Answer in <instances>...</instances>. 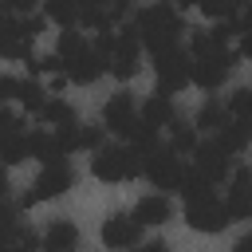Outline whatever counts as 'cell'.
Here are the masks:
<instances>
[{
    "label": "cell",
    "mask_w": 252,
    "mask_h": 252,
    "mask_svg": "<svg viewBox=\"0 0 252 252\" xmlns=\"http://www.w3.org/2000/svg\"><path fill=\"white\" fill-rule=\"evenodd\" d=\"M55 55L63 59V75H67V83L87 87V83H94L98 75H110V67H106V51H102L98 43H87L83 32H75V28H67V32L59 35Z\"/></svg>",
    "instance_id": "cell-1"
},
{
    "label": "cell",
    "mask_w": 252,
    "mask_h": 252,
    "mask_svg": "<svg viewBox=\"0 0 252 252\" xmlns=\"http://www.w3.org/2000/svg\"><path fill=\"white\" fill-rule=\"evenodd\" d=\"M189 55H193V83L201 91H217L232 75V63H236V55L213 32H193L189 35Z\"/></svg>",
    "instance_id": "cell-2"
},
{
    "label": "cell",
    "mask_w": 252,
    "mask_h": 252,
    "mask_svg": "<svg viewBox=\"0 0 252 252\" xmlns=\"http://www.w3.org/2000/svg\"><path fill=\"white\" fill-rule=\"evenodd\" d=\"M134 32H138L142 47H150V51L158 55V51L177 47V39L185 35V20L177 16L173 4L161 0V4H150V8H142V12L134 16Z\"/></svg>",
    "instance_id": "cell-3"
},
{
    "label": "cell",
    "mask_w": 252,
    "mask_h": 252,
    "mask_svg": "<svg viewBox=\"0 0 252 252\" xmlns=\"http://www.w3.org/2000/svg\"><path fill=\"white\" fill-rule=\"evenodd\" d=\"M94 43L106 51V67H110L114 79L130 83V79L138 75V63H142V39H138L134 28H126V32H102V35H94Z\"/></svg>",
    "instance_id": "cell-4"
},
{
    "label": "cell",
    "mask_w": 252,
    "mask_h": 252,
    "mask_svg": "<svg viewBox=\"0 0 252 252\" xmlns=\"http://www.w3.org/2000/svg\"><path fill=\"white\" fill-rule=\"evenodd\" d=\"M91 173H94V181L122 185V181H130V177L142 173V150L130 146V142H122V146H102V150H94V158H91Z\"/></svg>",
    "instance_id": "cell-5"
},
{
    "label": "cell",
    "mask_w": 252,
    "mask_h": 252,
    "mask_svg": "<svg viewBox=\"0 0 252 252\" xmlns=\"http://www.w3.org/2000/svg\"><path fill=\"white\" fill-rule=\"evenodd\" d=\"M142 177L158 189V193H177L181 181H185V165H181V154H173L165 142L142 150Z\"/></svg>",
    "instance_id": "cell-6"
},
{
    "label": "cell",
    "mask_w": 252,
    "mask_h": 252,
    "mask_svg": "<svg viewBox=\"0 0 252 252\" xmlns=\"http://www.w3.org/2000/svg\"><path fill=\"white\" fill-rule=\"evenodd\" d=\"M102 126H106L110 134L126 138V142L138 138V130H142V106L134 102L130 91H118V94L106 98V106H102Z\"/></svg>",
    "instance_id": "cell-7"
},
{
    "label": "cell",
    "mask_w": 252,
    "mask_h": 252,
    "mask_svg": "<svg viewBox=\"0 0 252 252\" xmlns=\"http://www.w3.org/2000/svg\"><path fill=\"white\" fill-rule=\"evenodd\" d=\"M71 185H75V169H71V161H67V158H63V161H47V165L35 173V181L28 185L24 201H28V205L55 201V197H63Z\"/></svg>",
    "instance_id": "cell-8"
},
{
    "label": "cell",
    "mask_w": 252,
    "mask_h": 252,
    "mask_svg": "<svg viewBox=\"0 0 252 252\" xmlns=\"http://www.w3.org/2000/svg\"><path fill=\"white\" fill-rule=\"evenodd\" d=\"M154 71H158V91L177 94L181 87H189V83H193V55H189V51H181V47L158 51V55H154Z\"/></svg>",
    "instance_id": "cell-9"
},
{
    "label": "cell",
    "mask_w": 252,
    "mask_h": 252,
    "mask_svg": "<svg viewBox=\"0 0 252 252\" xmlns=\"http://www.w3.org/2000/svg\"><path fill=\"white\" fill-rule=\"evenodd\" d=\"M185 224H189L193 232L213 236V232H224V228L232 224V213H228V205H224L217 193H209V197L185 205Z\"/></svg>",
    "instance_id": "cell-10"
},
{
    "label": "cell",
    "mask_w": 252,
    "mask_h": 252,
    "mask_svg": "<svg viewBox=\"0 0 252 252\" xmlns=\"http://www.w3.org/2000/svg\"><path fill=\"white\" fill-rule=\"evenodd\" d=\"M142 228H146V224H142L134 213H110V217L102 220L98 236H102L106 248L126 252V248H138V244H142Z\"/></svg>",
    "instance_id": "cell-11"
},
{
    "label": "cell",
    "mask_w": 252,
    "mask_h": 252,
    "mask_svg": "<svg viewBox=\"0 0 252 252\" xmlns=\"http://www.w3.org/2000/svg\"><path fill=\"white\" fill-rule=\"evenodd\" d=\"M232 158H236V154H228V150L213 138V142H201V146H197V154H193V169H197V173H205V177L217 185L220 177H228V173H232Z\"/></svg>",
    "instance_id": "cell-12"
},
{
    "label": "cell",
    "mask_w": 252,
    "mask_h": 252,
    "mask_svg": "<svg viewBox=\"0 0 252 252\" xmlns=\"http://www.w3.org/2000/svg\"><path fill=\"white\" fill-rule=\"evenodd\" d=\"M0 91H4V98H8V102L16 98V102H24V106H28V110H35V114H39V110L47 106V98H51V91H47V87H39L35 79H16V75H4V79H0Z\"/></svg>",
    "instance_id": "cell-13"
},
{
    "label": "cell",
    "mask_w": 252,
    "mask_h": 252,
    "mask_svg": "<svg viewBox=\"0 0 252 252\" xmlns=\"http://www.w3.org/2000/svg\"><path fill=\"white\" fill-rule=\"evenodd\" d=\"M232 220H248L252 224V169H236L228 181V197H224Z\"/></svg>",
    "instance_id": "cell-14"
},
{
    "label": "cell",
    "mask_w": 252,
    "mask_h": 252,
    "mask_svg": "<svg viewBox=\"0 0 252 252\" xmlns=\"http://www.w3.org/2000/svg\"><path fill=\"white\" fill-rule=\"evenodd\" d=\"M173 122H177L173 94H165V91H154V94L142 102V126H150L154 134H161V130H169Z\"/></svg>",
    "instance_id": "cell-15"
},
{
    "label": "cell",
    "mask_w": 252,
    "mask_h": 252,
    "mask_svg": "<svg viewBox=\"0 0 252 252\" xmlns=\"http://www.w3.org/2000/svg\"><path fill=\"white\" fill-rule=\"evenodd\" d=\"M39 248L43 252H75L79 248V224L75 220H51L47 228H43V240H39Z\"/></svg>",
    "instance_id": "cell-16"
},
{
    "label": "cell",
    "mask_w": 252,
    "mask_h": 252,
    "mask_svg": "<svg viewBox=\"0 0 252 252\" xmlns=\"http://www.w3.org/2000/svg\"><path fill=\"white\" fill-rule=\"evenodd\" d=\"M134 217L146 224V228H161L169 217H173V209H169V201H165V193H146L138 205H134Z\"/></svg>",
    "instance_id": "cell-17"
},
{
    "label": "cell",
    "mask_w": 252,
    "mask_h": 252,
    "mask_svg": "<svg viewBox=\"0 0 252 252\" xmlns=\"http://www.w3.org/2000/svg\"><path fill=\"white\" fill-rule=\"evenodd\" d=\"M43 16L51 24H59L63 32L67 28H79L83 20V0H43Z\"/></svg>",
    "instance_id": "cell-18"
},
{
    "label": "cell",
    "mask_w": 252,
    "mask_h": 252,
    "mask_svg": "<svg viewBox=\"0 0 252 252\" xmlns=\"http://www.w3.org/2000/svg\"><path fill=\"white\" fill-rule=\"evenodd\" d=\"M47 130H71V126H79V118H75V110H71V102H63V98H47V106L35 114Z\"/></svg>",
    "instance_id": "cell-19"
},
{
    "label": "cell",
    "mask_w": 252,
    "mask_h": 252,
    "mask_svg": "<svg viewBox=\"0 0 252 252\" xmlns=\"http://www.w3.org/2000/svg\"><path fill=\"white\" fill-rule=\"evenodd\" d=\"M228 122H232L228 106H224L220 98H209V102H205V106L197 110V122H193V126H197V130H209V134H220V130H224Z\"/></svg>",
    "instance_id": "cell-20"
},
{
    "label": "cell",
    "mask_w": 252,
    "mask_h": 252,
    "mask_svg": "<svg viewBox=\"0 0 252 252\" xmlns=\"http://www.w3.org/2000/svg\"><path fill=\"white\" fill-rule=\"evenodd\" d=\"M165 134H169V142H165V146H169L173 154H197V146H201V142H197V126H189L185 118H177Z\"/></svg>",
    "instance_id": "cell-21"
},
{
    "label": "cell",
    "mask_w": 252,
    "mask_h": 252,
    "mask_svg": "<svg viewBox=\"0 0 252 252\" xmlns=\"http://www.w3.org/2000/svg\"><path fill=\"white\" fill-rule=\"evenodd\" d=\"M28 134H32V130H8V134H4V161H8V165H20L24 158H32Z\"/></svg>",
    "instance_id": "cell-22"
},
{
    "label": "cell",
    "mask_w": 252,
    "mask_h": 252,
    "mask_svg": "<svg viewBox=\"0 0 252 252\" xmlns=\"http://www.w3.org/2000/svg\"><path fill=\"white\" fill-rule=\"evenodd\" d=\"M177 193H181V197H185V205H189V201H201V197H209V193H213V181L189 165V169H185V181H181V189H177Z\"/></svg>",
    "instance_id": "cell-23"
},
{
    "label": "cell",
    "mask_w": 252,
    "mask_h": 252,
    "mask_svg": "<svg viewBox=\"0 0 252 252\" xmlns=\"http://www.w3.org/2000/svg\"><path fill=\"white\" fill-rule=\"evenodd\" d=\"M197 8H201V16H209L213 24H224V20H236V16H240V4H236V0H201Z\"/></svg>",
    "instance_id": "cell-24"
},
{
    "label": "cell",
    "mask_w": 252,
    "mask_h": 252,
    "mask_svg": "<svg viewBox=\"0 0 252 252\" xmlns=\"http://www.w3.org/2000/svg\"><path fill=\"white\" fill-rule=\"evenodd\" d=\"M224 106H228V114H232V118L252 122V91H248V87H236V91L228 94V102H224Z\"/></svg>",
    "instance_id": "cell-25"
},
{
    "label": "cell",
    "mask_w": 252,
    "mask_h": 252,
    "mask_svg": "<svg viewBox=\"0 0 252 252\" xmlns=\"http://www.w3.org/2000/svg\"><path fill=\"white\" fill-rule=\"evenodd\" d=\"M102 130L106 126H79V150H102Z\"/></svg>",
    "instance_id": "cell-26"
},
{
    "label": "cell",
    "mask_w": 252,
    "mask_h": 252,
    "mask_svg": "<svg viewBox=\"0 0 252 252\" xmlns=\"http://www.w3.org/2000/svg\"><path fill=\"white\" fill-rule=\"evenodd\" d=\"M32 4H35V0H4L8 16H32Z\"/></svg>",
    "instance_id": "cell-27"
},
{
    "label": "cell",
    "mask_w": 252,
    "mask_h": 252,
    "mask_svg": "<svg viewBox=\"0 0 252 252\" xmlns=\"http://www.w3.org/2000/svg\"><path fill=\"white\" fill-rule=\"evenodd\" d=\"M134 252H169V244H165V240H146V244H138Z\"/></svg>",
    "instance_id": "cell-28"
},
{
    "label": "cell",
    "mask_w": 252,
    "mask_h": 252,
    "mask_svg": "<svg viewBox=\"0 0 252 252\" xmlns=\"http://www.w3.org/2000/svg\"><path fill=\"white\" fill-rule=\"evenodd\" d=\"M240 55L252 59V32H240Z\"/></svg>",
    "instance_id": "cell-29"
},
{
    "label": "cell",
    "mask_w": 252,
    "mask_h": 252,
    "mask_svg": "<svg viewBox=\"0 0 252 252\" xmlns=\"http://www.w3.org/2000/svg\"><path fill=\"white\" fill-rule=\"evenodd\" d=\"M232 252H252V232H248V236H240V240H236V248H232Z\"/></svg>",
    "instance_id": "cell-30"
},
{
    "label": "cell",
    "mask_w": 252,
    "mask_h": 252,
    "mask_svg": "<svg viewBox=\"0 0 252 252\" xmlns=\"http://www.w3.org/2000/svg\"><path fill=\"white\" fill-rule=\"evenodd\" d=\"M165 4H173V8H189V4H201V0H165Z\"/></svg>",
    "instance_id": "cell-31"
},
{
    "label": "cell",
    "mask_w": 252,
    "mask_h": 252,
    "mask_svg": "<svg viewBox=\"0 0 252 252\" xmlns=\"http://www.w3.org/2000/svg\"><path fill=\"white\" fill-rule=\"evenodd\" d=\"M8 252H35V248H28V244H8Z\"/></svg>",
    "instance_id": "cell-32"
}]
</instances>
